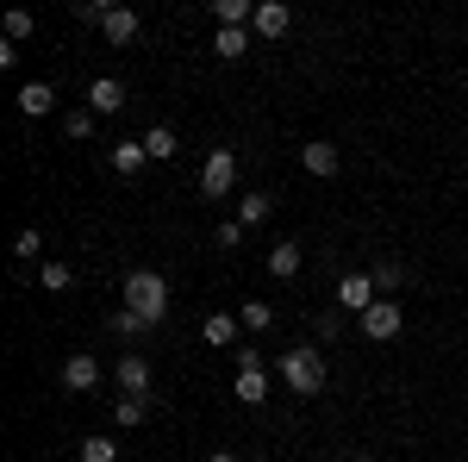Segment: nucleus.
<instances>
[{
    "label": "nucleus",
    "mask_w": 468,
    "mask_h": 462,
    "mask_svg": "<svg viewBox=\"0 0 468 462\" xmlns=\"http://www.w3.org/2000/svg\"><path fill=\"white\" fill-rule=\"evenodd\" d=\"M275 375L288 381V393L313 400V393L324 388V375H331V369H324V350H319V344H293V350L275 356Z\"/></svg>",
    "instance_id": "1"
},
{
    "label": "nucleus",
    "mask_w": 468,
    "mask_h": 462,
    "mask_svg": "<svg viewBox=\"0 0 468 462\" xmlns=\"http://www.w3.org/2000/svg\"><path fill=\"white\" fill-rule=\"evenodd\" d=\"M125 306H132L138 319L163 325L169 319V282H163L156 269H132V275H125Z\"/></svg>",
    "instance_id": "2"
},
{
    "label": "nucleus",
    "mask_w": 468,
    "mask_h": 462,
    "mask_svg": "<svg viewBox=\"0 0 468 462\" xmlns=\"http://www.w3.org/2000/svg\"><path fill=\"white\" fill-rule=\"evenodd\" d=\"M399 331H406V306H399V300H375V306L362 313V338H368V344H394Z\"/></svg>",
    "instance_id": "3"
},
{
    "label": "nucleus",
    "mask_w": 468,
    "mask_h": 462,
    "mask_svg": "<svg viewBox=\"0 0 468 462\" xmlns=\"http://www.w3.org/2000/svg\"><path fill=\"white\" fill-rule=\"evenodd\" d=\"M231 188H238V150H213L207 169H200V194L207 200H225Z\"/></svg>",
    "instance_id": "4"
},
{
    "label": "nucleus",
    "mask_w": 468,
    "mask_h": 462,
    "mask_svg": "<svg viewBox=\"0 0 468 462\" xmlns=\"http://www.w3.org/2000/svg\"><path fill=\"white\" fill-rule=\"evenodd\" d=\"M375 300H381V287H375V275H368V269H350V275L337 282V306H344V313H356V319L375 306Z\"/></svg>",
    "instance_id": "5"
},
{
    "label": "nucleus",
    "mask_w": 468,
    "mask_h": 462,
    "mask_svg": "<svg viewBox=\"0 0 468 462\" xmlns=\"http://www.w3.org/2000/svg\"><path fill=\"white\" fill-rule=\"evenodd\" d=\"M112 381L125 393H150V356L144 350H119V362H112Z\"/></svg>",
    "instance_id": "6"
},
{
    "label": "nucleus",
    "mask_w": 468,
    "mask_h": 462,
    "mask_svg": "<svg viewBox=\"0 0 468 462\" xmlns=\"http://www.w3.org/2000/svg\"><path fill=\"white\" fill-rule=\"evenodd\" d=\"M63 388L69 393H94L101 388V362H94V350H75L69 362H63Z\"/></svg>",
    "instance_id": "7"
},
{
    "label": "nucleus",
    "mask_w": 468,
    "mask_h": 462,
    "mask_svg": "<svg viewBox=\"0 0 468 462\" xmlns=\"http://www.w3.org/2000/svg\"><path fill=\"white\" fill-rule=\"evenodd\" d=\"M125 101H132V94H125L119 75H94V81H88V107L94 113H125Z\"/></svg>",
    "instance_id": "8"
},
{
    "label": "nucleus",
    "mask_w": 468,
    "mask_h": 462,
    "mask_svg": "<svg viewBox=\"0 0 468 462\" xmlns=\"http://www.w3.org/2000/svg\"><path fill=\"white\" fill-rule=\"evenodd\" d=\"M107 163H112V176H144V163H150L144 138H119V144L107 150Z\"/></svg>",
    "instance_id": "9"
},
{
    "label": "nucleus",
    "mask_w": 468,
    "mask_h": 462,
    "mask_svg": "<svg viewBox=\"0 0 468 462\" xmlns=\"http://www.w3.org/2000/svg\"><path fill=\"white\" fill-rule=\"evenodd\" d=\"M101 32H107V44H112V50H125V44H138V32H144V19H138L132 6H112Z\"/></svg>",
    "instance_id": "10"
},
{
    "label": "nucleus",
    "mask_w": 468,
    "mask_h": 462,
    "mask_svg": "<svg viewBox=\"0 0 468 462\" xmlns=\"http://www.w3.org/2000/svg\"><path fill=\"white\" fill-rule=\"evenodd\" d=\"M300 163H306L313 176H324V181H331L344 156H337V144H331V138H313V144H300Z\"/></svg>",
    "instance_id": "11"
},
{
    "label": "nucleus",
    "mask_w": 468,
    "mask_h": 462,
    "mask_svg": "<svg viewBox=\"0 0 468 462\" xmlns=\"http://www.w3.org/2000/svg\"><path fill=\"white\" fill-rule=\"evenodd\" d=\"M262 38H288V26H293V13L282 6V0H256V19H250Z\"/></svg>",
    "instance_id": "12"
},
{
    "label": "nucleus",
    "mask_w": 468,
    "mask_h": 462,
    "mask_svg": "<svg viewBox=\"0 0 468 462\" xmlns=\"http://www.w3.org/2000/svg\"><path fill=\"white\" fill-rule=\"evenodd\" d=\"M19 113H26V119L57 113V88H50V81H26V88H19Z\"/></svg>",
    "instance_id": "13"
},
{
    "label": "nucleus",
    "mask_w": 468,
    "mask_h": 462,
    "mask_svg": "<svg viewBox=\"0 0 468 462\" xmlns=\"http://www.w3.org/2000/svg\"><path fill=\"white\" fill-rule=\"evenodd\" d=\"M144 150H150V163H176V156H181L176 125H150V132H144Z\"/></svg>",
    "instance_id": "14"
},
{
    "label": "nucleus",
    "mask_w": 468,
    "mask_h": 462,
    "mask_svg": "<svg viewBox=\"0 0 468 462\" xmlns=\"http://www.w3.org/2000/svg\"><path fill=\"white\" fill-rule=\"evenodd\" d=\"M269 213H275V194H244L238 200V225L250 231V225H269Z\"/></svg>",
    "instance_id": "15"
},
{
    "label": "nucleus",
    "mask_w": 468,
    "mask_h": 462,
    "mask_svg": "<svg viewBox=\"0 0 468 462\" xmlns=\"http://www.w3.org/2000/svg\"><path fill=\"white\" fill-rule=\"evenodd\" d=\"M238 325H244V319H231V313H213V319L200 325V338H207L213 350H225V344H238Z\"/></svg>",
    "instance_id": "16"
},
{
    "label": "nucleus",
    "mask_w": 468,
    "mask_h": 462,
    "mask_svg": "<svg viewBox=\"0 0 468 462\" xmlns=\"http://www.w3.org/2000/svg\"><path fill=\"white\" fill-rule=\"evenodd\" d=\"M150 419V393H125V400H119V406H112V425H144Z\"/></svg>",
    "instance_id": "17"
},
{
    "label": "nucleus",
    "mask_w": 468,
    "mask_h": 462,
    "mask_svg": "<svg viewBox=\"0 0 468 462\" xmlns=\"http://www.w3.org/2000/svg\"><path fill=\"white\" fill-rule=\"evenodd\" d=\"M300 263H306V250H300V244H275V250H269V275H282V282L300 275Z\"/></svg>",
    "instance_id": "18"
},
{
    "label": "nucleus",
    "mask_w": 468,
    "mask_h": 462,
    "mask_svg": "<svg viewBox=\"0 0 468 462\" xmlns=\"http://www.w3.org/2000/svg\"><path fill=\"white\" fill-rule=\"evenodd\" d=\"M238 400H244V406H262V400H269V375H262V369H238Z\"/></svg>",
    "instance_id": "19"
},
{
    "label": "nucleus",
    "mask_w": 468,
    "mask_h": 462,
    "mask_svg": "<svg viewBox=\"0 0 468 462\" xmlns=\"http://www.w3.org/2000/svg\"><path fill=\"white\" fill-rule=\"evenodd\" d=\"M213 57H225V63L250 57V32H213Z\"/></svg>",
    "instance_id": "20"
},
{
    "label": "nucleus",
    "mask_w": 468,
    "mask_h": 462,
    "mask_svg": "<svg viewBox=\"0 0 468 462\" xmlns=\"http://www.w3.org/2000/svg\"><path fill=\"white\" fill-rule=\"evenodd\" d=\"M69 282H75V269H69V263H57V256H50V263H37V287H50V294H63Z\"/></svg>",
    "instance_id": "21"
},
{
    "label": "nucleus",
    "mask_w": 468,
    "mask_h": 462,
    "mask_svg": "<svg viewBox=\"0 0 468 462\" xmlns=\"http://www.w3.org/2000/svg\"><path fill=\"white\" fill-rule=\"evenodd\" d=\"M238 319H244V331H269V325H275V306H269V300H244Z\"/></svg>",
    "instance_id": "22"
},
{
    "label": "nucleus",
    "mask_w": 468,
    "mask_h": 462,
    "mask_svg": "<svg viewBox=\"0 0 468 462\" xmlns=\"http://www.w3.org/2000/svg\"><path fill=\"white\" fill-rule=\"evenodd\" d=\"M13 256H19V263H50V256H44V238H37V225H26V231L13 238Z\"/></svg>",
    "instance_id": "23"
},
{
    "label": "nucleus",
    "mask_w": 468,
    "mask_h": 462,
    "mask_svg": "<svg viewBox=\"0 0 468 462\" xmlns=\"http://www.w3.org/2000/svg\"><path fill=\"white\" fill-rule=\"evenodd\" d=\"M144 331H156V325L138 319L132 306H119V313H112V338H144Z\"/></svg>",
    "instance_id": "24"
},
{
    "label": "nucleus",
    "mask_w": 468,
    "mask_h": 462,
    "mask_svg": "<svg viewBox=\"0 0 468 462\" xmlns=\"http://www.w3.org/2000/svg\"><path fill=\"white\" fill-rule=\"evenodd\" d=\"M368 275H375V287H381V300H394L399 282H406V269H399V263H375Z\"/></svg>",
    "instance_id": "25"
},
{
    "label": "nucleus",
    "mask_w": 468,
    "mask_h": 462,
    "mask_svg": "<svg viewBox=\"0 0 468 462\" xmlns=\"http://www.w3.org/2000/svg\"><path fill=\"white\" fill-rule=\"evenodd\" d=\"M75 457H81V462H119V444H112V437H81Z\"/></svg>",
    "instance_id": "26"
},
{
    "label": "nucleus",
    "mask_w": 468,
    "mask_h": 462,
    "mask_svg": "<svg viewBox=\"0 0 468 462\" xmlns=\"http://www.w3.org/2000/svg\"><path fill=\"white\" fill-rule=\"evenodd\" d=\"M32 32H37V13L13 6V13H6V44H19V38H32Z\"/></svg>",
    "instance_id": "27"
},
{
    "label": "nucleus",
    "mask_w": 468,
    "mask_h": 462,
    "mask_svg": "<svg viewBox=\"0 0 468 462\" xmlns=\"http://www.w3.org/2000/svg\"><path fill=\"white\" fill-rule=\"evenodd\" d=\"M69 13L81 19V26H107V13H112V6H107V0H69Z\"/></svg>",
    "instance_id": "28"
},
{
    "label": "nucleus",
    "mask_w": 468,
    "mask_h": 462,
    "mask_svg": "<svg viewBox=\"0 0 468 462\" xmlns=\"http://www.w3.org/2000/svg\"><path fill=\"white\" fill-rule=\"evenodd\" d=\"M94 119H101L94 107H75L69 119H63V132H69V138H94Z\"/></svg>",
    "instance_id": "29"
},
{
    "label": "nucleus",
    "mask_w": 468,
    "mask_h": 462,
    "mask_svg": "<svg viewBox=\"0 0 468 462\" xmlns=\"http://www.w3.org/2000/svg\"><path fill=\"white\" fill-rule=\"evenodd\" d=\"M218 244L238 250V244H244V225H238V219H231V225H218Z\"/></svg>",
    "instance_id": "30"
},
{
    "label": "nucleus",
    "mask_w": 468,
    "mask_h": 462,
    "mask_svg": "<svg viewBox=\"0 0 468 462\" xmlns=\"http://www.w3.org/2000/svg\"><path fill=\"white\" fill-rule=\"evenodd\" d=\"M207 462H238V457H231V450H213V457H207Z\"/></svg>",
    "instance_id": "31"
},
{
    "label": "nucleus",
    "mask_w": 468,
    "mask_h": 462,
    "mask_svg": "<svg viewBox=\"0 0 468 462\" xmlns=\"http://www.w3.org/2000/svg\"><path fill=\"white\" fill-rule=\"evenodd\" d=\"M350 462H375V457H350Z\"/></svg>",
    "instance_id": "32"
}]
</instances>
